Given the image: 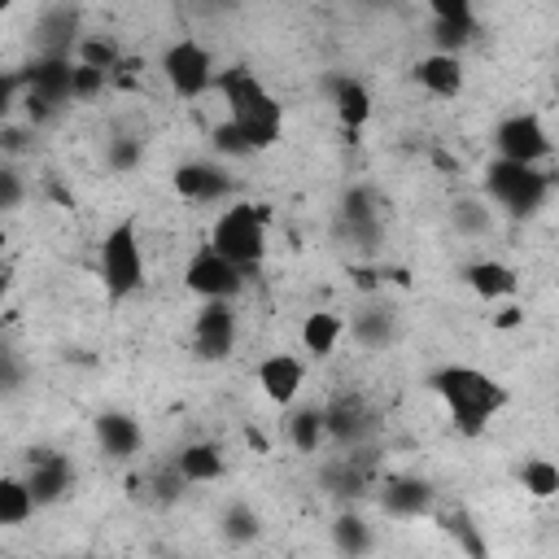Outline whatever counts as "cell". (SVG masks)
<instances>
[{
	"label": "cell",
	"instance_id": "cell-1",
	"mask_svg": "<svg viewBox=\"0 0 559 559\" xmlns=\"http://www.w3.org/2000/svg\"><path fill=\"white\" fill-rule=\"evenodd\" d=\"M214 92L227 105V118L245 131L249 148L262 153L271 144H280V127H284V105L266 92V83L249 70V66H227L214 74Z\"/></svg>",
	"mask_w": 559,
	"mask_h": 559
},
{
	"label": "cell",
	"instance_id": "cell-2",
	"mask_svg": "<svg viewBox=\"0 0 559 559\" xmlns=\"http://www.w3.org/2000/svg\"><path fill=\"white\" fill-rule=\"evenodd\" d=\"M428 389L445 402L454 428L467 432V437L485 432L489 419L507 406V389H502L489 371L467 367V362H445V367H437V371L428 376Z\"/></svg>",
	"mask_w": 559,
	"mask_h": 559
},
{
	"label": "cell",
	"instance_id": "cell-3",
	"mask_svg": "<svg viewBox=\"0 0 559 559\" xmlns=\"http://www.w3.org/2000/svg\"><path fill=\"white\" fill-rule=\"evenodd\" d=\"M205 245H210L214 253H223L227 262H236V266L249 275V271H258L262 258H266V214H262L258 205L236 201V205L218 210V218L210 223Z\"/></svg>",
	"mask_w": 559,
	"mask_h": 559
},
{
	"label": "cell",
	"instance_id": "cell-4",
	"mask_svg": "<svg viewBox=\"0 0 559 559\" xmlns=\"http://www.w3.org/2000/svg\"><path fill=\"white\" fill-rule=\"evenodd\" d=\"M100 284L109 301H127L144 288V249H140V227L135 218H118L105 236H100Z\"/></svg>",
	"mask_w": 559,
	"mask_h": 559
},
{
	"label": "cell",
	"instance_id": "cell-5",
	"mask_svg": "<svg viewBox=\"0 0 559 559\" xmlns=\"http://www.w3.org/2000/svg\"><path fill=\"white\" fill-rule=\"evenodd\" d=\"M485 192L498 210L515 214V218H533L546 201H550V175L542 166H524V162H507L493 157L485 166Z\"/></svg>",
	"mask_w": 559,
	"mask_h": 559
},
{
	"label": "cell",
	"instance_id": "cell-6",
	"mask_svg": "<svg viewBox=\"0 0 559 559\" xmlns=\"http://www.w3.org/2000/svg\"><path fill=\"white\" fill-rule=\"evenodd\" d=\"M166 87L183 100H201L205 92H214V52L197 39H175L162 48V61H157Z\"/></svg>",
	"mask_w": 559,
	"mask_h": 559
},
{
	"label": "cell",
	"instance_id": "cell-7",
	"mask_svg": "<svg viewBox=\"0 0 559 559\" xmlns=\"http://www.w3.org/2000/svg\"><path fill=\"white\" fill-rule=\"evenodd\" d=\"M493 153L507 157V162L542 166V162L555 153V140H550L546 122H542L533 109H520V114H507V118L493 127Z\"/></svg>",
	"mask_w": 559,
	"mask_h": 559
},
{
	"label": "cell",
	"instance_id": "cell-8",
	"mask_svg": "<svg viewBox=\"0 0 559 559\" xmlns=\"http://www.w3.org/2000/svg\"><path fill=\"white\" fill-rule=\"evenodd\" d=\"M236 349V310L227 297H210L201 301L197 319H192V354L201 362H227Z\"/></svg>",
	"mask_w": 559,
	"mask_h": 559
},
{
	"label": "cell",
	"instance_id": "cell-9",
	"mask_svg": "<svg viewBox=\"0 0 559 559\" xmlns=\"http://www.w3.org/2000/svg\"><path fill=\"white\" fill-rule=\"evenodd\" d=\"M183 288H188L192 297H201V301H210V297L236 301V293L245 288V271H240L236 262H227L223 253H214L210 245H201V249L188 258V266H183Z\"/></svg>",
	"mask_w": 559,
	"mask_h": 559
},
{
	"label": "cell",
	"instance_id": "cell-10",
	"mask_svg": "<svg viewBox=\"0 0 559 559\" xmlns=\"http://www.w3.org/2000/svg\"><path fill=\"white\" fill-rule=\"evenodd\" d=\"M22 480H26L31 498H35V507H52L74 489V463L66 454H57V450H35Z\"/></svg>",
	"mask_w": 559,
	"mask_h": 559
},
{
	"label": "cell",
	"instance_id": "cell-11",
	"mask_svg": "<svg viewBox=\"0 0 559 559\" xmlns=\"http://www.w3.org/2000/svg\"><path fill=\"white\" fill-rule=\"evenodd\" d=\"M253 380H258V389H262V397H266L271 406H284V411H288V406L297 402L301 384H306V362H301L297 354H266V358L258 362Z\"/></svg>",
	"mask_w": 559,
	"mask_h": 559
},
{
	"label": "cell",
	"instance_id": "cell-12",
	"mask_svg": "<svg viewBox=\"0 0 559 559\" xmlns=\"http://www.w3.org/2000/svg\"><path fill=\"white\" fill-rule=\"evenodd\" d=\"M170 188H175V197L205 205V201H223V197L231 192V175H227L218 162H201V157H192V162H179V166H175Z\"/></svg>",
	"mask_w": 559,
	"mask_h": 559
},
{
	"label": "cell",
	"instance_id": "cell-13",
	"mask_svg": "<svg viewBox=\"0 0 559 559\" xmlns=\"http://www.w3.org/2000/svg\"><path fill=\"white\" fill-rule=\"evenodd\" d=\"M92 432H96L100 454H105V459H114V463L135 459V454H140V445H144V428H140V419H135V415H127V411H100V415H96V424H92Z\"/></svg>",
	"mask_w": 559,
	"mask_h": 559
},
{
	"label": "cell",
	"instance_id": "cell-14",
	"mask_svg": "<svg viewBox=\"0 0 559 559\" xmlns=\"http://www.w3.org/2000/svg\"><path fill=\"white\" fill-rule=\"evenodd\" d=\"M70 66H74V57H52V52H39L26 70H22V87L26 92H35V96H44L48 105H66L70 100Z\"/></svg>",
	"mask_w": 559,
	"mask_h": 559
},
{
	"label": "cell",
	"instance_id": "cell-15",
	"mask_svg": "<svg viewBox=\"0 0 559 559\" xmlns=\"http://www.w3.org/2000/svg\"><path fill=\"white\" fill-rule=\"evenodd\" d=\"M432 502H437V493L419 476H397L380 489V507H384L389 520H419V515L432 511Z\"/></svg>",
	"mask_w": 559,
	"mask_h": 559
},
{
	"label": "cell",
	"instance_id": "cell-16",
	"mask_svg": "<svg viewBox=\"0 0 559 559\" xmlns=\"http://www.w3.org/2000/svg\"><path fill=\"white\" fill-rule=\"evenodd\" d=\"M415 83L424 87V92H432L437 100H454L459 92H463V61H459V52H428V57H419L415 61Z\"/></svg>",
	"mask_w": 559,
	"mask_h": 559
},
{
	"label": "cell",
	"instance_id": "cell-17",
	"mask_svg": "<svg viewBox=\"0 0 559 559\" xmlns=\"http://www.w3.org/2000/svg\"><path fill=\"white\" fill-rule=\"evenodd\" d=\"M175 472L183 476V485H214L227 472V454L218 441H188L175 454Z\"/></svg>",
	"mask_w": 559,
	"mask_h": 559
},
{
	"label": "cell",
	"instance_id": "cell-18",
	"mask_svg": "<svg viewBox=\"0 0 559 559\" xmlns=\"http://www.w3.org/2000/svg\"><path fill=\"white\" fill-rule=\"evenodd\" d=\"M463 280H467V288H472L476 297H485V301H502V297H511V293L520 288L515 266H507V262H498V258H476V262H467V266H463Z\"/></svg>",
	"mask_w": 559,
	"mask_h": 559
},
{
	"label": "cell",
	"instance_id": "cell-19",
	"mask_svg": "<svg viewBox=\"0 0 559 559\" xmlns=\"http://www.w3.org/2000/svg\"><path fill=\"white\" fill-rule=\"evenodd\" d=\"M332 109H336V122L345 131H362L371 122V92H367V83L349 79V74L332 79Z\"/></svg>",
	"mask_w": 559,
	"mask_h": 559
},
{
	"label": "cell",
	"instance_id": "cell-20",
	"mask_svg": "<svg viewBox=\"0 0 559 559\" xmlns=\"http://www.w3.org/2000/svg\"><path fill=\"white\" fill-rule=\"evenodd\" d=\"M297 336H301V349H306L314 362H323V358L336 354V345H341V336H345V319L332 314V310H310V314L301 319Z\"/></svg>",
	"mask_w": 559,
	"mask_h": 559
},
{
	"label": "cell",
	"instance_id": "cell-21",
	"mask_svg": "<svg viewBox=\"0 0 559 559\" xmlns=\"http://www.w3.org/2000/svg\"><path fill=\"white\" fill-rule=\"evenodd\" d=\"M323 424H328V441L354 445V441H362V432H367V411H362L358 397L341 393V397H332V402L323 406Z\"/></svg>",
	"mask_w": 559,
	"mask_h": 559
},
{
	"label": "cell",
	"instance_id": "cell-22",
	"mask_svg": "<svg viewBox=\"0 0 559 559\" xmlns=\"http://www.w3.org/2000/svg\"><path fill=\"white\" fill-rule=\"evenodd\" d=\"M284 437L297 454H319L328 445V424H323V406H293L284 419Z\"/></svg>",
	"mask_w": 559,
	"mask_h": 559
},
{
	"label": "cell",
	"instance_id": "cell-23",
	"mask_svg": "<svg viewBox=\"0 0 559 559\" xmlns=\"http://www.w3.org/2000/svg\"><path fill=\"white\" fill-rule=\"evenodd\" d=\"M74 39H79V13H74V9H52V13L39 22V52L70 57Z\"/></svg>",
	"mask_w": 559,
	"mask_h": 559
},
{
	"label": "cell",
	"instance_id": "cell-24",
	"mask_svg": "<svg viewBox=\"0 0 559 559\" xmlns=\"http://www.w3.org/2000/svg\"><path fill=\"white\" fill-rule=\"evenodd\" d=\"M349 336L362 345V349H384L393 341V314L384 306H367L349 319Z\"/></svg>",
	"mask_w": 559,
	"mask_h": 559
},
{
	"label": "cell",
	"instance_id": "cell-25",
	"mask_svg": "<svg viewBox=\"0 0 559 559\" xmlns=\"http://www.w3.org/2000/svg\"><path fill=\"white\" fill-rule=\"evenodd\" d=\"M35 515V498L22 476H0V528H22Z\"/></svg>",
	"mask_w": 559,
	"mask_h": 559
},
{
	"label": "cell",
	"instance_id": "cell-26",
	"mask_svg": "<svg viewBox=\"0 0 559 559\" xmlns=\"http://www.w3.org/2000/svg\"><path fill=\"white\" fill-rule=\"evenodd\" d=\"M218 533H223L231 546H249V542L262 537V520H258V511H253L249 502H231V507L223 511V520H218Z\"/></svg>",
	"mask_w": 559,
	"mask_h": 559
},
{
	"label": "cell",
	"instance_id": "cell-27",
	"mask_svg": "<svg viewBox=\"0 0 559 559\" xmlns=\"http://www.w3.org/2000/svg\"><path fill=\"white\" fill-rule=\"evenodd\" d=\"M332 546L341 550V555H367L371 546H376V537H371V524L362 520V515H336L332 520Z\"/></svg>",
	"mask_w": 559,
	"mask_h": 559
},
{
	"label": "cell",
	"instance_id": "cell-28",
	"mask_svg": "<svg viewBox=\"0 0 559 559\" xmlns=\"http://www.w3.org/2000/svg\"><path fill=\"white\" fill-rule=\"evenodd\" d=\"M520 485H524L528 498L550 502V498L559 493V467H555L550 459H524V467H520Z\"/></svg>",
	"mask_w": 559,
	"mask_h": 559
},
{
	"label": "cell",
	"instance_id": "cell-29",
	"mask_svg": "<svg viewBox=\"0 0 559 559\" xmlns=\"http://www.w3.org/2000/svg\"><path fill=\"white\" fill-rule=\"evenodd\" d=\"M450 218H454V231H463V236H489V231H493V210H489V201H480V197L454 201Z\"/></svg>",
	"mask_w": 559,
	"mask_h": 559
},
{
	"label": "cell",
	"instance_id": "cell-30",
	"mask_svg": "<svg viewBox=\"0 0 559 559\" xmlns=\"http://www.w3.org/2000/svg\"><path fill=\"white\" fill-rule=\"evenodd\" d=\"M74 61L96 66V70H114V66L122 61V48H118V39H109V35H79V39H74Z\"/></svg>",
	"mask_w": 559,
	"mask_h": 559
},
{
	"label": "cell",
	"instance_id": "cell-31",
	"mask_svg": "<svg viewBox=\"0 0 559 559\" xmlns=\"http://www.w3.org/2000/svg\"><path fill=\"white\" fill-rule=\"evenodd\" d=\"M105 87H109V70H96V66H83V61L70 66V100L92 105L96 96H105Z\"/></svg>",
	"mask_w": 559,
	"mask_h": 559
},
{
	"label": "cell",
	"instance_id": "cell-32",
	"mask_svg": "<svg viewBox=\"0 0 559 559\" xmlns=\"http://www.w3.org/2000/svg\"><path fill=\"white\" fill-rule=\"evenodd\" d=\"M472 31H476L472 17H432V48L437 52H459V48H467Z\"/></svg>",
	"mask_w": 559,
	"mask_h": 559
},
{
	"label": "cell",
	"instance_id": "cell-33",
	"mask_svg": "<svg viewBox=\"0 0 559 559\" xmlns=\"http://www.w3.org/2000/svg\"><path fill=\"white\" fill-rule=\"evenodd\" d=\"M210 148H214L218 157H249V153H253L249 140H245V131H240L231 118H223V122L210 131Z\"/></svg>",
	"mask_w": 559,
	"mask_h": 559
},
{
	"label": "cell",
	"instance_id": "cell-34",
	"mask_svg": "<svg viewBox=\"0 0 559 559\" xmlns=\"http://www.w3.org/2000/svg\"><path fill=\"white\" fill-rule=\"evenodd\" d=\"M140 157H144V144H140L135 135H118V140H109V148H105V166H109V170H118V175L135 170V166H140Z\"/></svg>",
	"mask_w": 559,
	"mask_h": 559
},
{
	"label": "cell",
	"instance_id": "cell-35",
	"mask_svg": "<svg viewBox=\"0 0 559 559\" xmlns=\"http://www.w3.org/2000/svg\"><path fill=\"white\" fill-rule=\"evenodd\" d=\"M31 140H35V127L31 122H13V118L0 122V153L4 157H22L31 148Z\"/></svg>",
	"mask_w": 559,
	"mask_h": 559
},
{
	"label": "cell",
	"instance_id": "cell-36",
	"mask_svg": "<svg viewBox=\"0 0 559 559\" xmlns=\"http://www.w3.org/2000/svg\"><path fill=\"white\" fill-rule=\"evenodd\" d=\"M17 105H22V122H31L35 131H39L44 122H52V118H57V105H48L44 96H35V92H26V87H22Z\"/></svg>",
	"mask_w": 559,
	"mask_h": 559
},
{
	"label": "cell",
	"instance_id": "cell-37",
	"mask_svg": "<svg viewBox=\"0 0 559 559\" xmlns=\"http://www.w3.org/2000/svg\"><path fill=\"white\" fill-rule=\"evenodd\" d=\"M26 201V183H22V175L13 170V166H0V214L4 210H17Z\"/></svg>",
	"mask_w": 559,
	"mask_h": 559
},
{
	"label": "cell",
	"instance_id": "cell-38",
	"mask_svg": "<svg viewBox=\"0 0 559 559\" xmlns=\"http://www.w3.org/2000/svg\"><path fill=\"white\" fill-rule=\"evenodd\" d=\"M22 380H26V367H22V358H17L13 349H0V393H13Z\"/></svg>",
	"mask_w": 559,
	"mask_h": 559
},
{
	"label": "cell",
	"instance_id": "cell-39",
	"mask_svg": "<svg viewBox=\"0 0 559 559\" xmlns=\"http://www.w3.org/2000/svg\"><path fill=\"white\" fill-rule=\"evenodd\" d=\"M17 96H22V74H13V70H0V122H4V118H13V109H17Z\"/></svg>",
	"mask_w": 559,
	"mask_h": 559
},
{
	"label": "cell",
	"instance_id": "cell-40",
	"mask_svg": "<svg viewBox=\"0 0 559 559\" xmlns=\"http://www.w3.org/2000/svg\"><path fill=\"white\" fill-rule=\"evenodd\" d=\"M432 17H472V0H428Z\"/></svg>",
	"mask_w": 559,
	"mask_h": 559
},
{
	"label": "cell",
	"instance_id": "cell-41",
	"mask_svg": "<svg viewBox=\"0 0 559 559\" xmlns=\"http://www.w3.org/2000/svg\"><path fill=\"white\" fill-rule=\"evenodd\" d=\"M520 323H524V310H520V306H502V310L493 314V328H502V332H507V328H520Z\"/></svg>",
	"mask_w": 559,
	"mask_h": 559
},
{
	"label": "cell",
	"instance_id": "cell-42",
	"mask_svg": "<svg viewBox=\"0 0 559 559\" xmlns=\"http://www.w3.org/2000/svg\"><path fill=\"white\" fill-rule=\"evenodd\" d=\"M4 297H9V271L0 266V301H4Z\"/></svg>",
	"mask_w": 559,
	"mask_h": 559
},
{
	"label": "cell",
	"instance_id": "cell-43",
	"mask_svg": "<svg viewBox=\"0 0 559 559\" xmlns=\"http://www.w3.org/2000/svg\"><path fill=\"white\" fill-rule=\"evenodd\" d=\"M4 249H9V231H4V223H0V258H4Z\"/></svg>",
	"mask_w": 559,
	"mask_h": 559
},
{
	"label": "cell",
	"instance_id": "cell-44",
	"mask_svg": "<svg viewBox=\"0 0 559 559\" xmlns=\"http://www.w3.org/2000/svg\"><path fill=\"white\" fill-rule=\"evenodd\" d=\"M9 9H13V0H0V17H4V13H9Z\"/></svg>",
	"mask_w": 559,
	"mask_h": 559
}]
</instances>
